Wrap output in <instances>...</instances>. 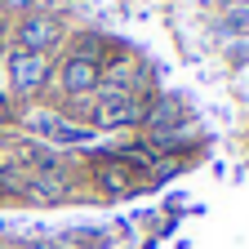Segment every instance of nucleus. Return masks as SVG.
I'll list each match as a JSON object with an SVG mask.
<instances>
[{"label":"nucleus","instance_id":"7ed1b4c3","mask_svg":"<svg viewBox=\"0 0 249 249\" xmlns=\"http://www.w3.org/2000/svg\"><path fill=\"white\" fill-rule=\"evenodd\" d=\"M31 129H36L40 138H49V142H93V129L71 124V120H62V116H49V111L31 120Z\"/></svg>","mask_w":249,"mask_h":249},{"label":"nucleus","instance_id":"0eeeda50","mask_svg":"<svg viewBox=\"0 0 249 249\" xmlns=\"http://www.w3.org/2000/svg\"><path fill=\"white\" fill-rule=\"evenodd\" d=\"M98 182H103V187H111V192H129V187H134V174L124 169L120 160H107V165L98 169Z\"/></svg>","mask_w":249,"mask_h":249},{"label":"nucleus","instance_id":"f257e3e1","mask_svg":"<svg viewBox=\"0 0 249 249\" xmlns=\"http://www.w3.org/2000/svg\"><path fill=\"white\" fill-rule=\"evenodd\" d=\"M103 129H124V124H142V98L138 93H103L98 107H93Z\"/></svg>","mask_w":249,"mask_h":249},{"label":"nucleus","instance_id":"f03ea898","mask_svg":"<svg viewBox=\"0 0 249 249\" xmlns=\"http://www.w3.org/2000/svg\"><path fill=\"white\" fill-rule=\"evenodd\" d=\"M9 85L18 93H31L45 85V53H31V49H9Z\"/></svg>","mask_w":249,"mask_h":249},{"label":"nucleus","instance_id":"6e6552de","mask_svg":"<svg viewBox=\"0 0 249 249\" xmlns=\"http://www.w3.org/2000/svg\"><path fill=\"white\" fill-rule=\"evenodd\" d=\"M5 111H9V107H5V98H0V120H5Z\"/></svg>","mask_w":249,"mask_h":249},{"label":"nucleus","instance_id":"20e7f679","mask_svg":"<svg viewBox=\"0 0 249 249\" xmlns=\"http://www.w3.org/2000/svg\"><path fill=\"white\" fill-rule=\"evenodd\" d=\"M18 36H22V49L40 53V49L58 45V36H62V31H58V22H53L49 14H31V18L22 22V31H18Z\"/></svg>","mask_w":249,"mask_h":249},{"label":"nucleus","instance_id":"423d86ee","mask_svg":"<svg viewBox=\"0 0 249 249\" xmlns=\"http://www.w3.org/2000/svg\"><path fill=\"white\" fill-rule=\"evenodd\" d=\"M98 80H103V67L93 58H71L67 67H62V89L67 93H89Z\"/></svg>","mask_w":249,"mask_h":249},{"label":"nucleus","instance_id":"39448f33","mask_svg":"<svg viewBox=\"0 0 249 249\" xmlns=\"http://www.w3.org/2000/svg\"><path fill=\"white\" fill-rule=\"evenodd\" d=\"M142 124H147L160 142H174L178 129H182V111H178V103H156L151 111H142Z\"/></svg>","mask_w":249,"mask_h":249}]
</instances>
